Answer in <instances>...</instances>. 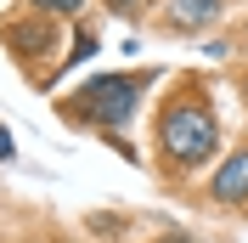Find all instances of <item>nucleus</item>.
Masks as SVG:
<instances>
[{
    "label": "nucleus",
    "instance_id": "nucleus-1",
    "mask_svg": "<svg viewBox=\"0 0 248 243\" xmlns=\"http://www.w3.org/2000/svg\"><path fill=\"white\" fill-rule=\"evenodd\" d=\"M158 147H164V158H170L175 170H198L203 158H215L220 147V124L215 113L198 102H170L164 107V119H158Z\"/></svg>",
    "mask_w": 248,
    "mask_h": 243
},
{
    "label": "nucleus",
    "instance_id": "nucleus-2",
    "mask_svg": "<svg viewBox=\"0 0 248 243\" xmlns=\"http://www.w3.org/2000/svg\"><path fill=\"white\" fill-rule=\"evenodd\" d=\"M136 96H141L136 74H108V79H91V85L74 96V113L108 124V130H124V124L136 119Z\"/></svg>",
    "mask_w": 248,
    "mask_h": 243
},
{
    "label": "nucleus",
    "instance_id": "nucleus-3",
    "mask_svg": "<svg viewBox=\"0 0 248 243\" xmlns=\"http://www.w3.org/2000/svg\"><path fill=\"white\" fill-rule=\"evenodd\" d=\"M209 192H215V204H248V147H237L232 158L215 170Z\"/></svg>",
    "mask_w": 248,
    "mask_h": 243
},
{
    "label": "nucleus",
    "instance_id": "nucleus-4",
    "mask_svg": "<svg viewBox=\"0 0 248 243\" xmlns=\"http://www.w3.org/2000/svg\"><path fill=\"white\" fill-rule=\"evenodd\" d=\"M220 6H226V0H170V23L175 29H209V23H215L220 17Z\"/></svg>",
    "mask_w": 248,
    "mask_h": 243
},
{
    "label": "nucleus",
    "instance_id": "nucleus-5",
    "mask_svg": "<svg viewBox=\"0 0 248 243\" xmlns=\"http://www.w3.org/2000/svg\"><path fill=\"white\" fill-rule=\"evenodd\" d=\"M29 6H40V12H51V17H68V12H79V0H29Z\"/></svg>",
    "mask_w": 248,
    "mask_h": 243
},
{
    "label": "nucleus",
    "instance_id": "nucleus-6",
    "mask_svg": "<svg viewBox=\"0 0 248 243\" xmlns=\"http://www.w3.org/2000/svg\"><path fill=\"white\" fill-rule=\"evenodd\" d=\"M108 6H113V12H124V17H141L153 0H108Z\"/></svg>",
    "mask_w": 248,
    "mask_h": 243
},
{
    "label": "nucleus",
    "instance_id": "nucleus-7",
    "mask_svg": "<svg viewBox=\"0 0 248 243\" xmlns=\"http://www.w3.org/2000/svg\"><path fill=\"white\" fill-rule=\"evenodd\" d=\"M0 158H12V130L0 124Z\"/></svg>",
    "mask_w": 248,
    "mask_h": 243
},
{
    "label": "nucleus",
    "instance_id": "nucleus-8",
    "mask_svg": "<svg viewBox=\"0 0 248 243\" xmlns=\"http://www.w3.org/2000/svg\"><path fill=\"white\" fill-rule=\"evenodd\" d=\"M243 102H248V74H243Z\"/></svg>",
    "mask_w": 248,
    "mask_h": 243
}]
</instances>
